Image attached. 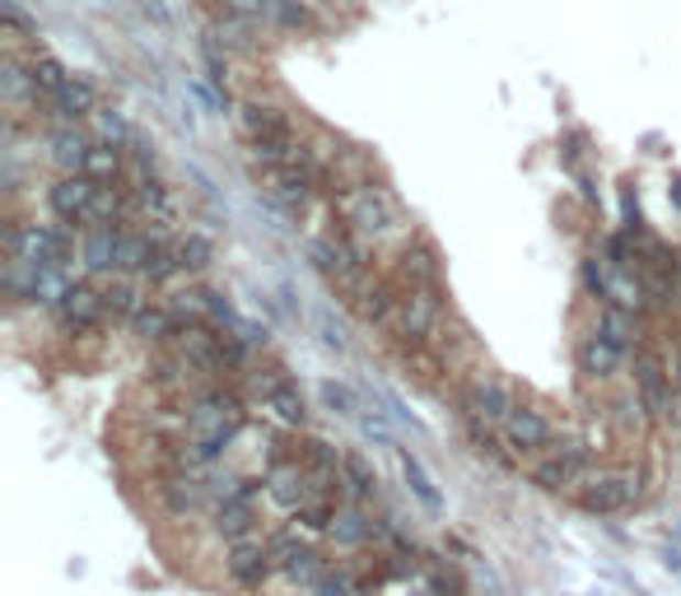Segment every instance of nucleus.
<instances>
[{
    "label": "nucleus",
    "instance_id": "f257e3e1",
    "mask_svg": "<svg viewBox=\"0 0 681 596\" xmlns=\"http://www.w3.org/2000/svg\"><path fill=\"white\" fill-rule=\"evenodd\" d=\"M314 266L332 280L341 294L355 298L364 285H369V252L355 243V238H322V243H314Z\"/></svg>",
    "mask_w": 681,
    "mask_h": 596
},
{
    "label": "nucleus",
    "instance_id": "f03ea898",
    "mask_svg": "<svg viewBox=\"0 0 681 596\" xmlns=\"http://www.w3.org/2000/svg\"><path fill=\"white\" fill-rule=\"evenodd\" d=\"M639 499H645V471H630V466L597 471L579 489V504L589 512H616V508H630Z\"/></svg>",
    "mask_w": 681,
    "mask_h": 596
},
{
    "label": "nucleus",
    "instance_id": "7ed1b4c3",
    "mask_svg": "<svg viewBox=\"0 0 681 596\" xmlns=\"http://www.w3.org/2000/svg\"><path fill=\"white\" fill-rule=\"evenodd\" d=\"M337 206L355 233H393L397 229V206L387 201V191H378V187H345Z\"/></svg>",
    "mask_w": 681,
    "mask_h": 596
},
{
    "label": "nucleus",
    "instance_id": "20e7f679",
    "mask_svg": "<svg viewBox=\"0 0 681 596\" xmlns=\"http://www.w3.org/2000/svg\"><path fill=\"white\" fill-rule=\"evenodd\" d=\"M589 475H593V462H589V452H583L579 443H565V448H556L551 456L532 462V485H541L547 494H560V489H570V485H583Z\"/></svg>",
    "mask_w": 681,
    "mask_h": 596
},
{
    "label": "nucleus",
    "instance_id": "39448f33",
    "mask_svg": "<svg viewBox=\"0 0 681 596\" xmlns=\"http://www.w3.org/2000/svg\"><path fill=\"white\" fill-rule=\"evenodd\" d=\"M387 327H393L402 341H411V345L430 341L435 327H439V298H435V289H406Z\"/></svg>",
    "mask_w": 681,
    "mask_h": 596
},
{
    "label": "nucleus",
    "instance_id": "423d86ee",
    "mask_svg": "<svg viewBox=\"0 0 681 596\" xmlns=\"http://www.w3.org/2000/svg\"><path fill=\"white\" fill-rule=\"evenodd\" d=\"M52 308H56V322H62L66 331H94L108 317L103 289H94V285H66Z\"/></svg>",
    "mask_w": 681,
    "mask_h": 596
},
{
    "label": "nucleus",
    "instance_id": "0eeeda50",
    "mask_svg": "<svg viewBox=\"0 0 681 596\" xmlns=\"http://www.w3.org/2000/svg\"><path fill=\"white\" fill-rule=\"evenodd\" d=\"M94 196H99V183H94L89 173H66L62 183L52 187V214L56 220H66V224H89V214H94Z\"/></svg>",
    "mask_w": 681,
    "mask_h": 596
},
{
    "label": "nucleus",
    "instance_id": "6e6552de",
    "mask_svg": "<svg viewBox=\"0 0 681 596\" xmlns=\"http://www.w3.org/2000/svg\"><path fill=\"white\" fill-rule=\"evenodd\" d=\"M518 401H514V391L504 387V383H495V377H485V383H472L462 391V410H466V420H476V424H504L509 420V410H514Z\"/></svg>",
    "mask_w": 681,
    "mask_h": 596
},
{
    "label": "nucleus",
    "instance_id": "1a4fd4ad",
    "mask_svg": "<svg viewBox=\"0 0 681 596\" xmlns=\"http://www.w3.org/2000/svg\"><path fill=\"white\" fill-rule=\"evenodd\" d=\"M635 391H639V401H645V410L653 420H663L672 410V373L663 368L658 354H639L635 360Z\"/></svg>",
    "mask_w": 681,
    "mask_h": 596
},
{
    "label": "nucleus",
    "instance_id": "9d476101",
    "mask_svg": "<svg viewBox=\"0 0 681 596\" xmlns=\"http://www.w3.org/2000/svg\"><path fill=\"white\" fill-rule=\"evenodd\" d=\"M266 177H271V191H276V201H281L285 210H304V206H308V196H314L318 168H314V164H308V158L299 154V158H289V164L271 168Z\"/></svg>",
    "mask_w": 681,
    "mask_h": 596
},
{
    "label": "nucleus",
    "instance_id": "9b49d317",
    "mask_svg": "<svg viewBox=\"0 0 681 596\" xmlns=\"http://www.w3.org/2000/svg\"><path fill=\"white\" fill-rule=\"evenodd\" d=\"M499 429H504V439H509L514 452H541V448H551V439H556L551 420L541 410H532V406H514L509 420H504Z\"/></svg>",
    "mask_w": 681,
    "mask_h": 596
},
{
    "label": "nucleus",
    "instance_id": "f8f14e48",
    "mask_svg": "<svg viewBox=\"0 0 681 596\" xmlns=\"http://www.w3.org/2000/svg\"><path fill=\"white\" fill-rule=\"evenodd\" d=\"M224 569H229V578L239 583V587H262V583H266V573L276 569V564H271V545H257V541H233Z\"/></svg>",
    "mask_w": 681,
    "mask_h": 596
},
{
    "label": "nucleus",
    "instance_id": "ddd939ff",
    "mask_svg": "<svg viewBox=\"0 0 681 596\" xmlns=\"http://www.w3.org/2000/svg\"><path fill=\"white\" fill-rule=\"evenodd\" d=\"M271 564L295 583L318 578V554H314V545H304L299 536H276V541H271Z\"/></svg>",
    "mask_w": 681,
    "mask_h": 596
},
{
    "label": "nucleus",
    "instance_id": "4468645a",
    "mask_svg": "<svg viewBox=\"0 0 681 596\" xmlns=\"http://www.w3.org/2000/svg\"><path fill=\"white\" fill-rule=\"evenodd\" d=\"M201 499H206V485L197 481V475H187V466L183 471H168L164 481H160V504H164V512H173V518H187V512H197Z\"/></svg>",
    "mask_w": 681,
    "mask_h": 596
},
{
    "label": "nucleus",
    "instance_id": "2eb2a0df",
    "mask_svg": "<svg viewBox=\"0 0 681 596\" xmlns=\"http://www.w3.org/2000/svg\"><path fill=\"white\" fill-rule=\"evenodd\" d=\"M47 108H52L56 117H62V122H80V117H94V112H99V89H94L89 79L70 75L66 85L47 98Z\"/></svg>",
    "mask_w": 681,
    "mask_h": 596
},
{
    "label": "nucleus",
    "instance_id": "dca6fc26",
    "mask_svg": "<svg viewBox=\"0 0 681 596\" xmlns=\"http://www.w3.org/2000/svg\"><path fill=\"white\" fill-rule=\"evenodd\" d=\"M266 494H271V499H276L281 508H304L308 504V494H314V485H308V471L304 466H276V471H271L266 475Z\"/></svg>",
    "mask_w": 681,
    "mask_h": 596
},
{
    "label": "nucleus",
    "instance_id": "f3484780",
    "mask_svg": "<svg viewBox=\"0 0 681 596\" xmlns=\"http://www.w3.org/2000/svg\"><path fill=\"white\" fill-rule=\"evenodd\" d=\"M350 303H355V312L364 317L369 327H387V322H393V312H397L402 298L393 294V285H387V280H369L355 298H350Z\"/></svg>",
    "mask_w": 681,
    "mask_h": 596
},
{
    "label": "nucleus",
    "instance_id": "a211bd4d",
    "mask_svg": "<svg viewBox=\"0 0 681 596\" xmlns=\"http://www.w3.org/2000/svg\"><path fill=\"white\" fill-rule=\"evenodd\" d=\"M117 247H122V224H99L85 238V266L94 275H112L117 271Z\"/></svg>",
    "mask_w": 681,
    "mask_h": 596
},
{
    "label": "nucleus",
    "instance_id": "6ab92c4d",
    "mask_svg": "<svg viewBox=\"0 0 681 596\" xmlns=\"http://www.w3.org/2000/svg\"><path fill=\"white\" fill-rule=\"evenodd\" d=\"M620 360H626V350L612 345L607 335H589V341L579 345V368L589 377H612L620 368Z\"/></svg>",
    "mask_w": 681,
    "mask_h": 596
},
{
    "label": "nucleus",
    "instance_id": "aec40b11",
    "mask_svg": "<svg viewBox=\"0 0 681 596\" xmlns=\"http://www.w3.org/2000/svg\"><path fill=\"white\" fill-rule=\"evenodd\" d=\"M402 475H406V485H411L416 504H420L425 512H443V494H439V485L430 481V471H425L420 456H416V452H406V448H402Z\"/></svg>",
    "mask_w": 681,
    "mask_h": 596
},
{
    "label": "nucleus",
    "instance_id": "412c9836",
    "mask_svg": "<svg viewBox=\"0 0 681 596\" xmlns=\"http://www.w3.org/2000/svg\"><path fill=\"white\" fill-rule=\"evenodd\" d=\"M397 275L411 289H435L439 285V256L430 247H406L402 262H397Z\"/></svg>",
    "mask_w": 681,
    "mask_h": 596
},
{
    "label": "nucleus",
    "instance_id": "4be33fe9",
    "mask_svg": "<svg viewBox=\"0 0 681 596\" xmlns=\"http://www.w3.org/2000/svg\"><path fill=\"white\" fill-rule=\"evenodd\" d=\"M89 135L85 131H75V122L70 126H62V131H52V158L62 164L66 173H85V158H89Z\"/></svg>",
    "mask_w": 681,
    "mask_h": 596
},
{
    "label": "nucleus",
    "instance_id": "5701e85b",
    "mask_svg": "<svg viewBox=\"0 0 681 596\" xmlns=\"http://www.w3.org/2000/svg\"><path fill=\"white\" fill-rule=\"evenodd\" d=\"M216 531L229 536V541H248V531H252V499H220L216 508Z\"/></svg>",
    "mask_w": 681,
    "mask_h": 596
},
{
    "label": "nucleus",
    "instance_id": "b1692460",
    "mask_svg": "<svg viewBox=\"0 0 681 596\" xmlns=\"http://www.w3.org/2000/svg\"><path fill=\"white\" fill-rule=\"evenodd\" d=\"M243 131H248V141H262V135H276V131H289L285 122V112L281 108H271V103H243Z\"/></svg>",
    "mask_w": 681,
    "mask_h": 596
},
{
    "label": "nucleus",
    "instance_id": "393cba45",
    "mask_svg": "<svg viewBox=\"0 0 681 596\" xmlns=\"http://www.w3.org/2000/svg\"><path fill=\"white\" fill-rule=\"evenodd\" d=\"M183 271V252H178V243H168V238H154V252H150V262H145V280H173V275Z\"/></svg>",
    "mask_w": 681,
    "mask_h": 596
},
{
    "label": "nucleus",
    "instance_id": "a878e982",
    "mask_svg": "<svg viewBox=\"0 0 681 596\" xmlns=\"http://www.w3.org/2000/svg\"><path fill=\"white\" fill-rule=\"evenodd\" d=\"M29 75H33V98H43V103L70 79V70L62 62H52V56H37V62L29 66Z\"/></svg>",
    "mask_w": 681,
    "mask_h": 596
},
{
    "label": "nucleus",
    "instance_id": "bb28decb",
    "mask_svg": "<svg viewBox=\"0 0 681 596\" xmlns=\"http://www.w3.org/2000/svg\"><path fill=\"white\" fill-rule=\"evenodd\" d=\"M374 531H378V527L369 522L360 508H341V512H337V522H332V536H337L341 545H364Z\"/></svg>",
    "mask_w": 681,
    "mask_h": 596
},
{
    "label": "nucleus",
    "instance_id": "cd10ccee",
    "mask_svg": "<svg viewBox=\"0 0 681 596\" xmlns=\"http://www.w3.org/2000/svg\"><path fill=\"white\" fill-rule=\"evenodd\" d=\"M341 471H345V485H350V494H360V499H369V494H378V471L369 466L360 452H350L345 462H341Z\"/></svg>",
    "mask_w": 681,
    "mask_h": 596
},
{
    "label": "nucleus",
    "instance_id": "c85d7f7f",
    "mask_svg": "<svg viewBox=\"0 0 681 596\" xmlns=\"http://www.w3.org/2000/svg\"><path fill=\"white\" fill-rule=\"evenodd\" d=\"M318 396H322V406H327V410L341 415V420H360V410H364V406H360V396L350 391L345 383H322Z\"/></svg>",
    "mask_w": 681,
    "mask_h": 596
},
{
    "label": "nucleus",
    "instance_id": "c756f323",
    "mask_svg": "<svg viewBox=\"0 0 681 596\" xmlns=\"http://www.w3.org/2000/svg\"><path fill=\"white\" fill-rule=\"evenodd\" d=\"M85 173L94 177V183H112L117 173H122V154H117V145H94L89 158H85Z\"/></svg>",
    "mask_w": 681,
    "mask_h": 596
},
{
    "label": "nucleus",
    "instance_id": "7c9ffc66",
    "mask_svg": "<svg viewBox=\"0 0 681 596\" xmlns=\"http://www.w3.org/2000/svg\"><path fill=\"white\" fill-rule=\"evenodd\" d=\"M597 335H607L612 345L630 350V341H635V322H630V312H626V308H607V312H602V322H597Z\"/></svg>",
    "mask_w": 681,
    "mask_h": 596
},
{
    "label": "nucleus",
    "instance_id": "2f4dec72",
    "mask_svg": "<svg viewBox=\"0 0 681 596\" xmlns=\"http://www.w3.org/2000/svg\"><path fill=\"white\" fill-rule=\"evenodd\" d=\"M94 131H99V141L103 145H117V150H122L127 141H131V126L122 122V112H94Z\"/></svg>",
    "mask_w": 681,
    "mask_h": 596
},
{
    "label": "nucleus",
    "instance_id": "473e14b6",
    "mask_svg": "<svg viewBox=\"0 0 681 596\" xmlns=\"http://www.w3.org/2000/svg\"><path fill=\"white\" fill-rule=\"evenodd\" d=\"M103 303H108L112 317H135V312H141V303H135V289H131L127 280H112V285L103 289Z\"/></svg>",
    "mask_w": 681,
    "mask_h": 596
},
{
    "label": "nucleus",
    "instance_id": "72a5a7b5",
    "mask_svg": "<svg viewBox=\"0 0 681 596\" xmlns=\"http://www.w3.org/2000/svg\"><path fill=\"white\" fill-rule=\"evenodd\" d=\"M178 252H183V271H201V266L210 262V243H206L201 233L178 238Z\"/></svg>",
    "mask_w": 681,
    "mask_h": 596
},
{
    "label": "nucleus",
    "instance_id": "f704fd0d",
    "mask_svg": "<svg viewBox=\"0 0 681 596\" xmlns=\"http://www.w3.org/2000/svg\"><path fill=\"white\" fill-rule=\"evenodd\" d=\"M299 522H304V531H332V522H337V508L332 504H304L299 508Z\"/></svg>",
    "mask_w": 681,
    "mask_h": 596
},
{
    "label": "nucleus",
    "instance_id": "c9c22d12",
    "mask_svg": "<svg viewBox=\"0 0 681 596\" xmlns=\"http://www.w3.org/2000/svg\"><path fill=\"white\" fill-rule=\"evenodd\" d=\"M583 289L597 294V298H607V294H612V275L602 271L597 256H589V262H583Z\"/></svg>",
    "mask_w": 681,
    "mask_h": 596
},
{
    "label": "nucleus",
    "instance_id": "e433bc0d",
    "mask_svg": "<svg viewBox=\"0 0 681 596\" xmlns=\"http://www.w3.org/2000/svg\"><path fill=\"white\" fill-rule=\"evenodd\" d=\"M360 429H364V439H374V443H383V448H393V443H397L393 424H387L378 410H374V415H360Z\"/></svg>",
    "mask_w": 681,
    "mask_h": 596
},
{
    "label": "nucleus",
    "instance_id": "4c0bfd02",
    "mask_svg": "<svg viewBox=\"0 0 681 596\" xmlns=\"http://www.w3.org/2000/svg\"><path fill=\"white\" fill-rule=\"evenodd\" d=\"M350 592H355V578H350V573H322L318 587H314V596H350Z\"/></svg>",
    "mask_w": 681,
    "mask_h": 596
},
{
    "label": "nucleus",
    "instance_id": "58836bf2",
    "mask_svg": "<svg viewBox=\"0 0 681 596\" xmlns=\"http://www.w3.org/2000/svg\"><path fill=\"white\" fill-rule=\"evenodd\" d=\"M318 331H322L327 350H345V331H341V322H332V312H318Z\"/></svg>",
    "mask_w": 681,
    "mask_h": 596
},
{
    "label": "nucleus",
    "instance_id": "ea45409f",
    "mask_svg": "<svg viewBox=\"0 0 681 596\" xmlns=\"http://www.w3.org/2000/svg\"><path fill=\"white\" fill-rule=\"evenodd\" d=\"M663 564H668V569L677 573V578H681V550H677V545H668V550H663Z\"/></svg>",
    "mask_w": 681,
    "mask_h": 596
},
{
    "label": "nucleus",
    "instance_id": "a19ab883",
    "mask_svg": "<svg viewBox=\"0 0 681 596\" xmlns=\"http://www.w3.org/2000/svg\"><path fill=\"white\" fill-rule=\"evenodd\" d=\"M672 383L681 387V350H677V360H672Z\"/></svg>",
    "mask_w": 681,
    "mask_h": 596
},
{
    "label": "nucleus",
    "instance_id": "79ce46f5",
    "mask_svg": "<svg viewBox=\"0 0 681 596\" xmlns=\"http://www.w3.org/2000/svg\"><path fill=\"white\" fill-rule=\"evenodd\" d=\"M350 596H374V587H369V583H355V592H350Z\"/></svg>",
    "mask_w": 681,
    "mask_h": 596
},
{
    "label": "nucleus",
    "instance_id": "37998d69",
    "mask_svg": "<svg viewBox=\"0 0 681 596\" xmlns=\"http://www.w3.org/2000/svg\"><path fill=\"white\" fill-rule=\"evenodd\" d=\"M411 596H439V592H435V587H420V592H411Z\"/></svg>",
    "mask_w": 681,
    "mask_h": 596
},
{
    "label": "nucleus",
    "instance_id": "c03bdc74",
    "mask_svg": "<svg viewBox=\"0 0 681 596\" xmlns=\"http://www.w3.org/2000/svg\"><path fill=\"white\" fill-rule=\"evenodd\" d=\"M677 536H681V522H677Z\"/></svg>",
    "mask_w": 681,
    "mask_h": 596
}]
</instances>
